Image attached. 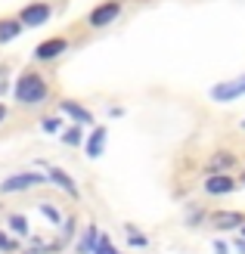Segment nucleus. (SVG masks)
Returning <instances> with one entry per match:
<instances>
[{"instance_id": "ddd939ff", "label": "nucleus", "mask_w": 245, "mask_h": 254, "mask_svg": "<svg viewBox=\"0 0 245 254\" xmlns=\"http://www.w3.org/2000/svg\"><path fill=\"white\" fill-rule=\"evenodd\" d=\"M96 236H99L96 223H87L84 233H81V239H78V245H75V251H78V254H90V251H93V245H96Z\"/></svg>"}, {"instance_id": "cd10ccee", "label": "nucleus", "mask_w": 245, "mask_h": 254, "mask_svg": "<svg viewBox=\"0 0 245 254\" xmlns=\"http://www.w3.org/2000/svg\"><path fill=\"white\" fill-rule=\"evenodd\" d=\"M242 127H245V121H242Z\"/></svg>"}, {"instance_id": "4be33fe9", "label": "nucleus", "mask_w": 245, "mask_h": 254, "mask_svg": "<svg viewBox=\"0 0 245 254\" xmlns=\"http://www.w3.org/2000/svg\"><path fill=\"white\" fill-rule=\"evenodd\" d=\"M44 130H59V118H47L44 121Z\"/></svg>"}, {"instance_id": "39448f33", "label": "nucleus", "mask_w": 245, "mask_h": 254, "mask_svg": "<svg viewBox=\"0 0 245 254\" xmlns=\"http://www.w3.org/2000/svg\"><path fill=\"white\" fill-rule=\"evenodd\" d=\"M239 96H245V74H242V78L217 84L211 90V99H217V103H233V99H239Z\"/></svg>"}, {"instance_id": "6ab92c4d", "label": "nucleus", "mask_w": 245, "mask_h": 254, "mask_svg": "<svg viewBox=\"0 0 245 254\" xmlns=\"http://www.w3.org/2000/svg\"><path fill=\"white\" fill-rule=\"evenodd\" d=\"M41 214H47V220H50V223H62V214L56 211L53 201H41Z\"/></svg>"}, {"instance_id": "5701e85b", "label": "nucleus", "mask_w": 245, "mask_h": 254, "mask_svg": "<svg viewBox=\"0 0 245 254\" xmlns=\"http://www.w3.org/2000/svg\"><path fill=\"white\" fill-rule=\"evenodd\" d=\"M233 248H236L239 254H245V239H242V236H236V239H233Z\"/></svg>"}, {"instance_id": "f257e3e1", "label": "nucleus", "mask_w": 245, "mask_h": 254, "mask_svg": "<svg viewBox=\"0 0 245 254\" xmlns=\"http://www.w3.org/2000/svg\"><path fill=\"white\" fill-rule=\"evenodd\" d=\"M12 96H16V103H22V106H41L50 99V81L41 71L28 68V71L19 74L16 87H12Z\"/></svg>"}, {"instance_id": "1a4fd4ad", "label": "nucleus", "mask_w": 245, "mask_h": 254, "mask_svg": "<svg viewBox=\"0 0 245 254\" xmlns=\"http://www.w3.org/2000/svg\"><path fill=\"white\" fill-rule=\"evenodd\" d=\"M6 233L12 236V239H28L31 236V226H28V217L25 214H6Z\"/></svg>"}, {"instance_id": "f03ea898", "label": "nucleus", "mask_w": 245, "mask_h": 254, "mask_svg": "<svg viewBox=\"0 0 245 254\" xmlns=\"http://www.w3.org/2000/svg\"><path fill=\"white\" fill-rule=\"evenodd\" d=\"M47 177L44 174H31V171H22V174H12L0 183V195H12V192H28V189L44 186Z\"/></svg>"}, {"instance_id": "a211bd4d", "label": "nucleus", "mask_w": 245, "mask_h": 254, "mask_svg": "<svg viewBox=\"0 0 245 254\" xmlns=\"http://www.w3.org/2000/svg\"><path fill=\"white\" fill-rule=\"evenodd\" d=\"M0 251H3V254H12V251H19V239H12L6 230H0Z\"/></svg>"}, {"instance_id": "4468645a", "label": "nucleus", "mask_w": 245, "mask_h": 254, "mask_svg": "<svg viewBox=\"0 0 245 254\" xmlns=\"http://www.w3.org/2000/svg\"><path fill=\"white\" fill-rule=\"evenodd\" d=\"M233 164H236V155H233V152H214L211 161H208V168H211V174H227Z\"/></svg>"}, {"instance_id": "423d86ee", "label": "nucleus", "mask_w": 245, "mask_h": 254, "mask_svg": "<svg viewBox=\"0 0 245 254\" xmlns=\"http://www.w3.org/2000/svg\"><path fill=\"white\" fill-rule=\"evenodd\" d=\"M236 180L230 174H208V180L202 183V189L208 195H230V192H236Z\"/></svg>"}, {"instance_id": "f8f14e48", "label": "nucleus", "mask_w": 245, "mask_h": 254, "mask_svg": "<svg viewBox=\"0 0 245 254\" xmlns=\"http://www.w3.org/2000/svg\"><path fill=\"white\" fill-rule=\"evenodd\" d=\"M62 112H66V115H72L78 124H93V115H90V112L81 106V103H75V99H62V106H59Z\"/></svg>"}, {"instance_id": "f3484780", "label": "nucleus", "mask_w": 245, "mask_h": 254, "mask_svg": "<svg viewBox=\"0 0 245 254\" xmlns=\"http://www.w3.org/2000/svg\"><path fill=\"white\" fill-rule=\"evenodd\" d=\"M81 139H84V133H81V124H72L66 133H62V143L66 146H81Z\"/></svg>"}, {"instance_id": "0eeeda50", "label": "nucleus", "mask_w": 245, "mask_h": 254, "mask_svg": "<svg viewBox=\"0 0 245 254\" xmlns=\"http://www.w3.org/2000/svg\"><path fill=\"white\" fill-rule=\"evenodd\" d=\"M50 3H28L22 9V16H19V22H22V28H37V25H44L47 19H50Z\"/></svg>"}, {"instance_id": "2eb2a0df", "label": "nucleus", "mask_w": 245, "mask_h": 254, "mask_svg": "<svg viewBox=\"0 0 245 254\" xmlns=\"http://www.w3.org/2000/svg\"><path fill=\"white\" fill-rule=\"evenodd\" d=\"M22 34V22L19 19H0V44H9Z\"/></svg>"}, {"instance_id": "20e7f679", "label": "nucleus", "mask_w": 245, "mask_h": 254, "mask_svg": "<svg viewBox=\"0 0 245 254\" xmlns=\"http://www.w3.org/2000/svg\"><path fill=\"white\" fill-rule=\"evenodd\" d=\"M242 223H245V214H242V211L217 208V211L211 214V226H214L217 233H233V230H239Z\"/></svg>"}, {"instance_id": "a878e982", "label": "nucleus", "mask_w": 245, "mask_h": 254, "mask_svg": "<svg viewBox=\"0 0 245 254\" xmlns=\"http://www.w3.org/2000/svg\"><path fill=\"white\" fill-rule=\"evenodd\" d=\"M236 183H242V186H245V171H242V174H239V180H236Z\"/></svg>"}, {"instance_id": "393cba45", "label": "nucleus", "mask_w": 245, "mask_h": 254, "mask_svg": "<svg viewBox=\"0 0 245 254\" xmlns=\"http://www.w3.org/2000/svg\"><path fill=\"white\" fill-rule=\"evenodd\" d=\"M3 118H6V106H3V103H0V121H3Z\"/></svg>"}, {"instance_id": "aec40b11", "label": "nucleus", "mask_w": 245, "mask_h": 254, "mask_svg": "<svg viewBox=\"0 0 245 254\" xmlns=\"http://www.w3.org/2000/svg\"><path fill=\"white\" fill-rule=\"evenodd\" d=\"M127 230H131V245H134V248H146V245H149V239H146V236H140L134 226H127Z\"/></svg>"}, {"instance_id": "b1692460", "label": "nucleus", "mask_w": 245, "mask_h": 254, "mask_svg": "<svg viewBox=\"0 0 245 254\" xmlns=\"http://www.w3.org/2000/svg\"><path fill=\"white\" fill-rule=\"evenodd\" d=\"M214 251H217V254H227V245H224V242H214Z\"/></svg>"}, {"instance_id": "412c9836", "label": "nucleus", "mask_w": 245, "mask_h": 254, "mask_svg": "<svg viewBox=\"0 0 245 254\" xmlns=\"http://www.w3.org/2000/svg\"><path fill=\"white\" fill-rule=\"evenodd\" d=\"M202 217H205V211L199 208V211H192L189 217H186V223H189V226H196V223H202Z\"/></svg>"}, {"instance_id": "6e6552de", "label": "nucleus", "mask_w": 245, "mask_h": 254, "mask_svg": "<svg viewBox=\"0 0 245 254\" xmlns=\"http://www.w3.org/2000/svg\"><path fill=\"white\" fill-rule=\"evenodd\" d=\"M66 50H69V41H66V37H50V41L37 44L34 56L41 59V62H53V59H59L62 53H66Z\"/></svg>"}, {"instance_id": "bb28decb", "label": "nucleus", "mask_w": 245, "mask_h": 254, "mask_svg": "<svg viewBox=\"0 0 245 254\" xmlns=\"http://www.w3.org/2000/svg\"><path fill=\"white\" fill-rule=\"evenodd\" d=\"M239 230H242V239H245V223H242V226H239Z\"/></svg>"}, {"instance_id": "dca6fc26", "label": "nucleus", "mask_w": 245, "mask_h": 254, "mask_svg": "<svg viewBox=\"0 0 245 254\" xmlns=\"http://www.w3.org/2000/svg\"><path fill=\"white\" fill-rule=\"evenodd\" d=\"M90 254H121V251L109 242L106 233H99V236H96V245H93V251H90Z\"/></svg>"}, {"instance_id": "9b49d317", "label": "nucleus", "mask_w": 245, "mask_h": 254, "mask_svg": "<svg viewBox=\"0 0 245 254\" xmlns=\"http://www.w3.org/2000/svg\"><path fill=\"white\" fill-rule=\"evenodd\" d=\"M84 149H87V155H90V158H99V155H102V149H106V127H93V133L87 136Z\"/></svg>"}, {"instance_id": "9d476101", "label": "nucleus", "mask_w": 245, "mask_h": 254, "mask_svg": "<svg viewBox=\"0 0 245 254\" xmlns=\"http://www.w3.org/2000/svg\"><path fill=\"white\" fill-rule=\"evenodd\" d=\"M47 183H56L62 192H69L72 198H78V186H75V180H72V177L62 171V168H50V171H47Z\"/></svg>"}, {"instance_id": "7ed1b4c3", "label": "nucleus", "mask_w": 245, "mask_h": 254, "mask_svg": "<svg viewBox=\"0 0 245 254\" xmlns=\"http://www.w3.org/2000/svg\"><path fill=\"white\" fill-rule=\"evenodd\" d=\"M118 16H121V3H118V0H106V3H99L87 16V25H93V28H106V25H112Z\"/></svg>"}]
</instances>
